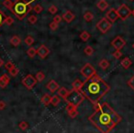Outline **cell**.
<instances>
[{
    "label": "cell",
    "mask_w": 134,
    "mask_h": 133,
    "mask_svg": "<svg viewBox=\"0 0 134 133\" xmlns=\"http://www.w3.org/2000/svg\"><path fill=\"white\" fill-rule=\"evenodd\" d=\"M106 18L108 19V21H111L112 23L115 22V21L119 19V14H118L117 9H115V8H111V9H109L108 12H107Z\"/></svg>",
    "instance_id": "8fae6325"
},
{
    "label": "cell",
    "mask_w": 134,
    "mask_h": 133,
    "mask_svg": "<svg viewBox=\"0 0 134 133\" xmlns=\"http://www.w3.org/2000/svg\"><path fill=\"white\" fill-rule=\"evenodd\" d=\"M67 113H68V115H69L70 117H72V118H75L78 116V111H77V108L74 109V110L70 111V112H67Z\"/></svg>",
    "instance_id": "d590c367"
},
{
    "label": "cell",
    "mask_w": 134,
    "mask_h": 133,
    "mask_svg": "<svg viewBox=\"0 0 134 133\" xmlns=\"http://www.w3.org/2000/svg\"><path fill=\"white\" fill-rule=\"evenodd\" d=\"M10 82V78L8 77L7 74H3L1 77H0V88H6Z\"/></svg>",
    "instance_id": "5bb4252c"
},
{
    "label": "cell",
    "mask_w": 134,
    "mask_h": 133,
    "mask_svg": "<svg viewBox=\"0 0 134 133\" xmlns=\"http://www.w3.org/2000/svg\"><path fill=\"white\" fill-rule=\"evenodd\" d=\"M80 38L83 42H87L88 40L91 38V35H90L89 32H87L86 31H83L80 33Z\"/></svg>",
    "instance_id": "7402d4cb"
},
{
    "label": "cell",
    "mask_w": 134,
    "mask_h": 133,
    "mask_svg": "<svg viewBox=\"0 0 134 133\" xmlns=\"http://www.w3.org/2000/svg\"><path fill=\"white\" fill-rule=\"evenodd\" d=\"M19 127L21 129V130H26L29 127V124L27 123L26 121H21L20 123L19 124Z\"/></svg>",
    "instance_id": "e575fe53"
},
{
    "label": "cell",
    "mask_w": 134,
    "mask_h": 133,
    "mask_svg": "<svg viewBox=\"0 0 134 133\" xmlns=\"http://www.w3.org/2000/svg\"><path fill=\"white\" fill-rule=\"evenodd\" d=\"M84 52H85V54H86V56H92V55L94 54V49H93V47H92V46L88 45V46H86V48H85Z\"/></svg>",
    "instance_id": "83f0119b"
},
{
    "label": "cell",
    "mask_w": 134,
    "mask_h": 133,
    "mask_svg": "<svg viewBox=\"0 0 134 133\" xmlns=\"http://www.w3.org/2000/svg\"><path fill=\"white\" fill-rule=\"evenodd\" d=\"M85 99H86V97H85V95L83 94V92H81V91L73 90L70 92L69 94H68V96H67L65 101H66L67 103L72 104V105L78 107L79 105L84 102Z\"/></svg>",
    "instance_id": "277c9868"
},
{
    "label": "cell",
    "mask_w": 134,
    "mask_h": 133,
    "mask_svg": "<svg viewBox=\"0 0 134 133\" xmlns=\"http://www.w3.org/2000/svg\"><path fill=\"white\" fill-rule=\"evenodd\" d=\"M37 81H38L36 80L35 77H33L31 74H29V75H27L25 78H23L21 82H22V84L24 85L28 90H32L33 87L36 85V83H37Z\"/></svg>",
    "instance_id": "ba28073f"
},
{
    "label": "cell",
    "mask_w": 134,
    "mask_h": 133,
    "mask_svg": "<svg viewBox=\"0 0 134 133\" xmlns=\"http://www.w3.org/2000/svg\"><path fill=\"white\" fill-rule=\"evenodd\" d=\"M130 1H132V0H130Z\"/></svg>",
    "instance_id": "c3c4849f"
},
{
    "label": "cell",
    "mask_w": 134,
    "mask_h": 133,
    "mask_svg": "<svg viewBox=\"0 0 134 133\" xmlns=\"http://www.w3.org/2000/svg\"><path fill=\"white\" fill-rule=\"evenodd\" d=\"M46 88L50 91L51 93H54L56 91H58V89L60 88V86L56 81H54V80H51V81L46 84Z\"/></svg>",
    "instance_id": "7c38bea8"
},
{
    "label": "cell",
    "mask_w": 134,
    "mask_h": 133,
    "mask_svg": "<svg viewBox=\"0 0 134 133\" xmlns=\"http://www.w3.org/2000/svg\"><path fill=\"white\" fill-rule=\"evenodd\" d=\"M9 43H11L13 46H19V45H20V43H21V39L19 38V36H18V35H14V36H12L11 38H10V40H9Z\"/></svg>",
    "instance_id": "d6986e66"
},
{
    "label": "cell",
    "mask_w": 134,
    "mask_h": 133,
    "mask_svg": "<svg viewBox=\"0 0 134 133\" xmlns=\"http://www.w3.org/2000/svg\"><path fill=\"white\" fill-rule=\"evenodd\" d=\"M62 17H63V21H64L65 22H67V23H71L72 21L75 19V15L72 11H70V10H67V11H65L64 13L62 15Z\"/></svg>",
    "instance_id": "4fadbf2b"
},
{
    "label": "cell",
    "mask_w": 134,
    "mask_h": 133,
    "mask_svg": "<svg viewBox=\"0 0 134 133\" xmlns=\"http://www.w3.org/2000/svg\"><path fill=\"white\" fill-rule=\"evenodd\" d=\"M13 23H14V19H12L11 17H9V16H7V17L5 18L4 24H7V25H8V26H11Z\"/></svg>",
    "instance_id": "4dcf8cb0"
},
{
    "label": "cell",
    "mask_w": 134,
    "mask_h": 133,
    "mask_svg": "<svg viewBox=\"0 0 134 133\" xmlns=\"http://www.w3.org/2000/svg\"><path fill=\"white\" fill-rule=\"evenodd\" d=\"M120 64H121V66H122L123 68L127 70V68H129L130 66L132 65V61L129 57H125L123 60H121Z\"/></svg>",
    "instance_id": "44dd1931"
},
{
    "label": "cell",
    "mask_w": 134,
    "mask_h": 133,
    "mask_svg": "<svg viewBox=\"0 0 134 133\" xmlns=\"http://www.w3.org/2000/svg\"><path fill=\"white\" fill-rule=\"evenodd\" d=\"M48 11L50 12L51 14H52V15H54V14L57 13L58 8H57V7H56L55 5H51V6L49 7V8H48Z\"/></svg>",
    "instance_id": "d6a6232c"
},
{
    "label": "cell",
    "mask_w": 134,
    "mask_h": 133,
    "mask_svg": "<svg viewBox=\"0 0 134 133\" xmlns=\"http://www.w3.org/2000/svg\"><path fill=\"white\" fill-rule=\"evenodd\" d=\"M32 10H33L36 14H40V13H41V12H42L43 8L40 4H36L35 6L33 7V9H32Z\"/></svg>",
    "instance_id": "f546056e"
},
{
    "label": "cell",
    "mask_w": 134,
    "mask_h": 133,
    "mask_svg": "<svg viewBox=\"0 0 134 133\" xmlns=\"http://www.w3.org/2000/svg\"><path fill=\"white\" fill-rule=\"evenodd\" d=\"M27 55H28L30 58H33L34 56L37 55V50H36L35 48H33V47H30V48L27 50Z\"/></svg>",
    "instance_id": "d4e9b609"
},
{
    "label": "cell",
    "mask_w": 134,
    "mask_h": 133,
    "mask_svg": "<svg viewBox=\"0 0 134 133\" xmlns=\"http://www.w3.org/2000/svg\"><path fill=\"white\" fill-rule=\"evenodd\" d=\"M61 102V99H60L59 95H53L52 96V100H51V104H52L53 106H58V105Z\"/></svg>",
    "instance_id": "603a6c76"
},
{
    "label": "cell",
    "mask_w": 134,
    "mask_h": 133,
    "mask_svg": "<svg viewBox=\"0 0 134 133\" xmlns=\"http://www.w3.org/2000/svg\"><path fill=\"white\" fill-rule=\"evenodd\" d=\"M128 85L134 91V76H132V77L130 78V81H128Z\"/></svg>",
    "instance_id": "b9f144b4"
},
{
    "label": "cell",
    "mask_w": 134,
    "mask_h": 133,
    "mask_svg": "<svg viewBox=\"0 0 134 133\" xmlns=\"http://www.w3.org/2000/svg\"><path fill=\"white\" fill-rule=\"evenodd\" d=\"M34 0L31 1H27V0H16L13 6V14L18 18V19L22 21L24 18L29 14L32 9L33 7L31 6V3Z\"/></svg>",
    "instance_id": "3957f363"
},
{
    "label": "cell",
    "mask_w": 134,
    "mask_h": 133,
    "mask_svg": "<svg viewBox=\"0 0 134 133\" xmlns=\"http://www.w3.org/2000/svg\"><path fill=\"white\" fill-rule=\"evenodd\" d=\"M132 15H133V17H134V10L132 11Z\"/></svg>",
    "instance_id": "bcb514c9"
},
{
    "label": "cell",
    "mask_w": 134,
    "mask_h": 133,
    "mask_svg": "<svg viewBox=\"0 0 134 133\" xmlns=\"http://www.w3.org/2000/svg\"><path fill=\"white\" fill-rule=\"evenodd\" d=\"M94 107L95 112L88 117V119L96 129L101 132H110L122 119V117L115 112L108 103H97L94 105Z\"/></svg>",
    "instance_id": "6da1fadb"
},
{
    "label": "cell",
    "mask_w": 134,
    "mask_h": 133,
    "mask_svg": "<svg viewBox=\"0 0 134 133\" xmlns=\"http://www.w3.org/2000/svg\"><path fill=\"white\" fill-rule=\"evenodd\" d=\"M44 79H45V74L42 71H39L36 74V80L38 81H42Z\"/></svg>",
    "instance_id": "1f68e13d"
},
{
    "label": "cell",
    "mask_w": 134,
    "mask_h": 133,
    "mask_svg": "<svg viewBox=\"0 0 134 133\" xmlns=\"http://www.w3.org/2000/svg\"><path fill=\"white\" fill-rule=\"evenodd\" d=\"M6 106H7L6 102L1 100V101H0V110H4V109L6 108Z\"/></svg>",
    "instance_id": "ee69618b"
},
{
    "label": "cell",
    "mask_w": 134,
    "mask_h": 133,
    "mask_svg": "<svg viewBox=\"0 0 134 133\" xmlns=\"http://www.w3.org/2000/svg\"><path fill=\"white\" fill-rule=\"evenodd\" d=\"M80 74L85 78V80H88L97 74V70L94 68V66L90 63H86V65L80 70Z\"/></svg>",
    "instance_id": "5b68a950"
},
{
    "label": "cell",
    "mask_w": 134,
    "mask_h": 133,
    "mask_svg": "<svg viewBox=\"0 0 134 133\" xmlns=\"http://www.w3.org/2000/svg\"><path fill=\"white\" fill-rule=\"evenodd\" d=\"M51 100H52V96L49 93H45L42 95V97L41 98V102L44 105V106H48L51 104Z\"/></svg>",
    "instance_id": "e0dca14e"
},
{
    "label": "cell",
    "mask_w": 134,
    "mask_h": 133,
    "mask_svg": "<svg viewBox=\"0 0 134 133\" xmlns=\"http://www.w3.org/2000/svg\"><path fill=\"white\" fill-rule=\"evenodd\" d=\"M28 21L30 23V24H32V25L35 24V23L38 21V18H37V16H36V15H30V17H29Z\"/></svg>",
    "instance_id": "836d02e7"
},
{
    "label": "cell",
    "mask_w": 134,
    "mask_h": 133,
    "mask_svg": "<svg viewBox=\"0 0 134 133\" xmlns=\"http://www.w3.org/2000/svg\"><path fill=\"white\" fill-rule=\"evenodd\" d=\"M5 65V63H4V60L2 59V58L0 57V68L2 67V66H4Z\"/></svg>",
    "instance_id": "f6af8a7d"
},
{
    "label": "cell",
    "mask_w": 134,
    "mask_h": 133,
    "mask_svg": "<svg viewBox=\"0 0 134 133\" xmlns=\"http://www.w3.org/2000/svg\"><path fill=\"white\" fill-rule=\"evenodd\" d=\"M97 8H99V10L104 11V10H106L107 8H108V4L106 0H99L97 4Z\"/></svg>",
    "instance_id": "ac0fdd59"
},
{
    "label": "cell",
    "mask_w": 134,
    "mask_h": 133,
    "mask_svg": "<svg viewBox=\"0 0 134 133\" xmlns=\"http://www.w3.org/2000/svg\"><path fill=\"white\" fill-rule=\"evenodd\" d=\"M58 24H59V23H57V22H55V21H52V22L50 23V29L52 31H56L58 29Z\"/></svg>",
    "instance_id": "8d00e7d4"
},
{
    "label": "cell",
    "mask_w": 134,
    "mask_h": 133,
    "mask_svg": "<svg viewBox=\"0 0 134 133\" xmlns=\"http://www.w3.org/2000/svg\"><path fill=\"white\" fill-rule=\"evenodd\" d=\"M6 17H7V16L5 15L4 12L0 9V26H2V25L4 24V19H5V18H6Z\"/></svg>",
    "instance_id": "74e56055"
},
{
    "label": "cell",
    "mask_w": 134,
    "mask_h": 133,
    "mask_svg": "<svg viewBox=\"0 0 134 133\" xmlns=\"http://www.w3.org/2000/svg\"><path fill=\"white\" fill-rule=\"evenodd\" d=\"M62 19H63V17H62V16H60V15L54 16V18H53V21H55V22H57V23L61 22Z\"/></svg>",
    "instance_id": "7bdbcfd3"
},
{
    "label": "cell",
    "mask_w": 134,
    "mask_h": 133,
    "mask_svg": "<svg viewBox=\"0 0 134 133\" xmlns=\"http://www.w3.org/2000/svg\"><path fill=\"white\" fill-rule=\"evenodd\" d=\"M8 73H9V75H11L12 77H16V76H18V74L19 73V70L14 66L13 68H10V70H8Z\"/></svg>",
    "instance_id": "4316f807"
},
{
    "label": "cell",
    "mask_w": 134,
    "mask_h": 133,
    "mask_svg": "<svg viewBox=\"0 0 134 133\" xmlns=\"http://www.w3.org/2000/svg\"><path fill=\"white\" fill-rule=\"evenodd\" d=\"M126 45V42L121 36H117L111 42V45L116 49V50H121Z\"/></svg>",
    "instance_id": "9c48e42d"
},
{
    "label": "cell",
    "mask_w": 134,
    "mask_h": 133,
    "mask_svg": "<svg viewBox=\"0 0 134 133\" xmlns=\"http://www.w3.org/2000/svg\"><path fill=\"white\" fill-rule=\"evenodd\" d=\"M70 92H71V91L66 89L65 87H60V88L58 89V95H59L60 97H62L65 101L67 96H68V94L70 93Z\"/></svg>",
    "instance_id": "9a60e30c"
},
{
    "label": "cell",
    "mask_w": 134,
    "mask_h": 133,
    "mask_svg": "<svg viewBox=\"0 0 134 133\" xmlns=\"http://www.w3.org/2000/svg\"><path fill=\"white\" fill-rule=\"evenodd\" d=\"M98 65L102 70H107V68L109 67V62H108L107 59H101Z\"/></svg>",
    "instance_id": "cb8c5ba5"
},
{
    "label": "cell",
    "mask_w": 134,
    "mask_h": 133,
    "mask_svg": "<svg viewBox=\"0 0 134 133\" xmlns=\"http://www.w3.org/2000/svg\"><path fill=\"white\" fill-rule=\"evenodd\" d=\"M121 56H122V53L120 52V50H116L115 52L113 53V56L115 58H117V59H119V58L121 57Z\"/></svg>",
    "instance_id": "60d3db41"
},
{
    "label": "cell",
    "mask_w": 134,
    "mask_h": 133,
    "mask_svg": "<svg viewBox=\"0 0 134 133\" xmlns=\"http://www.w3.org/2000/svg\"><path fill=\"white\" fill-rule=\"evenodd\" d=\"M118 14H119V18L121 19V21H126L129 17L132 14V11L130 9L127 5L122 4L119 7V8L117 9Z\"/></svg>",
    "instance_id": "52a82bcc"
},
{
    "label": "cell",
    "mask_w": 134,
    "mask_h": 133,
    "mask_svg": "<svg viewBox=\"0 0 134 133\" xmlns=\"http://www.w3.org/2000/svg\"><path fill=\"white\" fill-rule=\"evenodd\" d=\"M24 42H25V43H26V45H29V46H30V45H31L32 43H34V38L32 37V36L29 35V36H27V37L25 38Z\"/></svg>",
    "instance_id": "f1b7e54d"
},
{
    "label": "cell",
    "mask_w": 134,
    "mask_h": 133,
    "mask_svg": "<svg viewBox=\"0 0 134 133\" xmlns=\"http://www.w3.org/2000/svg\"><path fill=\"white\" fill-rule=\"evenodd\" d=\"M49 54H50V50H49V48L45 45H41L37 49V55L41 58H42V59L46 58L49 56Z\"/></svg>",
    "instance_id": "30bf717a"
},
{
    "label": "cell",
    "mask_w": 134,
    "mask_h": 133,
    "mask_svg": "<svg viewBox=\"0 0 134 133\" xmlns=\"http://www.w3.org/2000/svg\"><path fill=\"white\" fill-rule=\"evenodd\" d=\"M2 5L5 7V8H7L8 10H10V11L13 13V6H14V3L12 2L11 0H4L2 2Z\"/></svg>",
    "instance_id": "ffe728a7"
},
{
    "label": "cell",
    "mask_w": 134,
    "mask_h": 133,
    "mask_svg": "<svg viewBox=\"0 0 134 133\" xmlns=\"http://www.w3.org/2000/svg\"><path fill=\"white\" fill-rule=\"evenodd\" d=\"M4 66H5V68H6V70H9L10 68H13V67H14V66H15V65H14V64L12 63L11 61H8L6 64H5Z\"/></svg>",
    "instance_id": "ab89813d"
},
{
    "label": "cell",
    "mask_w": 134,
    "mask_h": 133,
    "mask_svg": "<svg viewBox=\"0 0 134 133\" xmlns=\"http://www.w3.org/2000/svg\"><path fill=\"white\" fill-rule=\"evenodd\" d=\"M84 84H85V81H82L80 79H75V81L72 83V87H73V90L81 91V89L83 88Z\"/></svg>",
    "instance_id": "2e32d148"
},
{
    "label": "cell",
    "mask_w": 134,
    "mask_h": 133,
    "mask_svg": "<svg viewBox=\"0 0 134 133\" xmlns=\"http://www.w3.org/2000/svg\"><path fill=\"white\" fill-rule=\"evenodd\" d=\"M97 28L101 33H107L108 31L111 29L112 27V22L110 21H108L107 18H102L97 23Z\"/></svg>",
    "instance_id": "8992f818"
},
{
    "label": "cell",
    "mask_w": 134,
    "mask_h": 133,
    "mask_svg": "<svg viewBox=\"0 0 134 133\" xmlns=\"http://www.w3.org/2000/svg\"><path fill=\"white\" fill-rule=\"evenodd\" d=\"M110 91V86L97 74L85 81L81 92L93 105L97 104Z\"/></svg>",
    "instance_id": "7a4b0ae2"
},
{
    "label": "cell",
    "mask_w": 134,
    "mask_h": 133,
    "mask_svg": "<svg viewBox=\"0 0 134 133\" xmlns=\"http://www.w3.org/2000/svg\"><path fill=\"white\" fill-rule=\"evenodd\" d=\"M132 47H133V49H134V43H133V45H132Z\"/></svg>",
    "instance_id": "7dc6e473"
},
{
    "label": "cell",
    "mask_w": 134,
    "mask_h": 133,
    "mask_svg": "<svg viewBox=\"0 0 134 133\" xmlns=\"http://www.w3.org/2000/svg\"><path fill=\"white\" fill-rule=\"evenodd\" d=\"M94 19V15L92 12L90 11H86V13L84 14V19L86 21H92Z\"/></svg>",
    "instance_id": "484cf974"
},
{
    "label": "cell",
    "mask_w": 134,
    "mask_h": 133,
    "mask_svg": "<svg viewBox=\"0 0 134 133\" xmlns=\"http://www.w3.org/2000/svg\"><path fill=\"white\" fill-rule=\"evenodd\" d=\"M77 107L75 106V105H72V104H69V103H67V106H66V111L67 112H70V111L74 110V109H76Z\"/></svg>",
    "instance_id": "f35d334b"
}]
</instances>
